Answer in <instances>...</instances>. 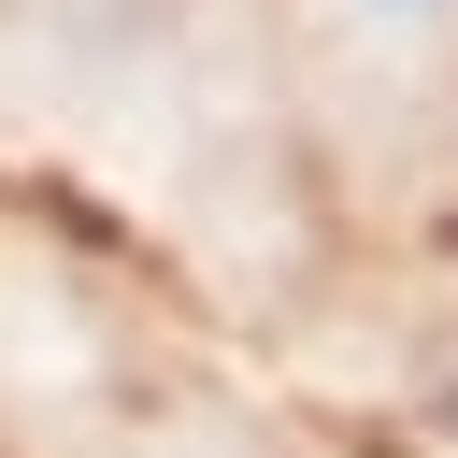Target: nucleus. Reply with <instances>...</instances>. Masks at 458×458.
<instances>
[{
  "instance_id": "obj_1",
  "label": "nucleus",
  "mask_w": 458,
  "mask_h": 458,
  "mask_svg": "<svg viewBox=\"0 0 458 458\" xmlns=\"http://www.w3.org/2000/svg\"><path fill=\"white\" fill-rule=\"evenodd\" d=\"M358 29H458V0H344Z\"/></svg>"
}]
</instances>
